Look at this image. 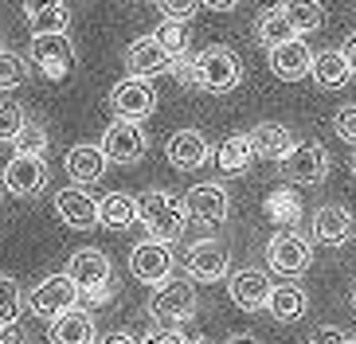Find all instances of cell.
I'll use <instances>...</instances> for the list:
<instances>
[{
  "instance_id": "cell-1",
  "label": "cell",
  "mask_w": 356,
  "mask_h": 344,
  "mask_svg": "<svg viewBox=\"0 0 356 344\" xmlns=\"http://www.w3.org/2000/svg\"><path fill=\"white\" fill-rule=\"evenodd\" d=\"M137 223L161 243H172L184 235L188 227V208H184V199L165 192V188H149L137 196Z\"/></svg>"
},
{
  "instance_id": "cell-2",
  "label": "cell",
  "mask_w": 356,
  "mask_h": 344,
  "mask_svg": "<svg viewBox=\"0 0 356 344\" xmlns=\"http://www.w3.org/2000/svg\"><path fill=\"white\" fill-rule=\"evenodd\" d=\"M200 309V297H196V281L192 278H168L157 286V293L149 297V313L157 321L168 325H180V321H192Z\"/></svg>"
},
{
  "instance_id": "cell-3",
  "label": "cell",
  "mask_w": 356,
  "mask_h": 344,
  "mask_svg": "<svg viewBox=\"0 0 356 344\" xmlns=\"http://www.w3.org/2000/svg\"><path fill=\"white\" fill-rule=\"evenodd\" d=\"M266 266L282 278H298L314 266V243L298 235V231H282V235H270L266 243Z\"/></svg>"
},
{
  "instance_id": "cell-4",
  "label": "cell",
  "mask_w": 356,
  "mask_h": 344,
  "mask_svg": "<svg viewBox=\"0 0 356 344\" xmlns=\"http://www.w3.org/2000/svg\"><path fill=\"white\" fill-rule=\"evenodd\" d=\"M79 286H74L67 274H51V278H43L32 293H28V309L43 321H55V317H63V313L79 309Z\"/></svg>"
},
{
  "instance_id": "cell-5",
  "label": "cell",
  "mask_w": 356,
  "mask_h": 344,
  "mask_svg": "<svg viewBox=\"0 0 356 344\" xmlns=\"http://www.w3.org/2000/svg\"><path fill=\"white\" fill-rule=\"evenodd\" d=\"M28 63H32L43 79H51V83L67 79V74L74 71V43H71V35H67V31L63 35H35L32 51H28Z\"/></svg>"
},
{
  "instance_id": "cell-6",
  "label": "cell",
  "mask_w": 356,
  "mask_h": 344,
  "mask_svg": "<svg viewBox=\"0 0 356 344\" xmlns=\"http://www.w3.org/2000/svg\"><path fill=\"white\" fill-rule=\"evenodd\" d=\"M200 63V86L211 94H227L243 83V63L231 47H208L196 55Z\"/></svg>"
},
{
  "instance_id": "cell-7",
  "label": "cell",
  "mask_w": 356,
  "mask_h": 344,
  "mask_svg": "<svg viewBox=\"0 0 356 344\" xmlns=\"http://www.w3.org/2000/svg\"><path fill=\"white\" fill-rule=\"evenodd\" d=\"M129 270H134L137 281H145V286H161V281H168L172 270H177V254H172L168 243L145 239L129 250Z\"/></svg>"
},
{
  "instance_id": "cell-8",
  "label": "cell",
  "mask_w": 356,
  "mask_h": 344,
  "mask_svg": "<svg viewBox=\"0 0 356 344\" xmlns=\"http://www.w3.org/2000/svg\"><path fill=\"white\" fill-rule=\"evenodd\" d=\"M231 274V254L223 243L216 239H200L188 247V254H184V278L192 281H223Z\"/></svg>"
},
{
  "instance_id": "cell-9",
  "label": "cell",
  "mask_w": 356,
  "mask_h": 344,
  "mask_svg": "<svg viewBox=\"0 0 356 344\" xmlns=\"http://www.w3.org/2000/svg\"><path fill=\"white\" fill-rule=\"evenodd\" d=\"M110 110L122 122H141L157 110V90L149 79H122V83L110 90Z\"/></svg>"
},
{
  "instance_id": "cell-10",
  "label": "cell",
  "mask_w": 356,
  "mask_h": 344,
  "mask_svg": "<svg viewBox=\"0 0 356 344\" xmlns=\"http://www.w3.org/2000/svg\"><path fill=\"white\" fill-rule=\"evenodd\" d=\"M184 208H188V219H196V223H204V227H220V223H227V215H231V196H227L223 184L204 180V184L188 188Z\"/></svg>"
},
{
  "instance_id": "cell-11",
  "label": "cell",
  "mask_w": 356,
  "mask_h": 344,
  "mask_svg": "<svg viewBox=\"0 0 356 344\" xmlns=\"http://www.w3.org/2000/svg\"><path fill=\"white\" fill-rule=\"evenodd\" d=\"M98 145H102L106 161H114V165H134V161L145 156L149 137H145V129H141L137 122H122V117H114V125L102 133Z\"/></svg>"
},
{
  "instance_id": "cell-12",
  "label": "cell",
  "mask_w": 356,
  "mask_h": 344,
  "mask_svg": "<svg viewBox=\"0 0 356 344\" xmlns=\"http://www.w3.org/2000/svg\"><path fill=\"white\" fill-rule=\"evenodd\" d=\"M67 278L79 286V293H90V290H106L114 286V266L98 247H83L74 250L71 262H67Z\"/></svg>"
},
{
  "instance_id": "cell-13",
  "label": "cell",
  "mask_w": 356,
  "mask_h": 344,
  "mask_svg": "<svg viewBox=\"0 0 356 344\" xmlns=\"http://www.w3.org/2000/svg\"><path fill=\"white\" fill-rule=\"evenodd\" d=\"M282 172L290 184H305L314 188L325 180V172H329V153H325L317 141H298V145L290 149V156L282 161Z\"/></svg>"
},
{
  "instance_id": "cell-14",
  "label": "cell",
  "mask_w": 356,
  "mask_h": 344,
  "mask_svg": "<svg viewBox=\"0 0 356 344\" xmlns=\"http://www.w3.org/2000/svg\"><path fill=\"white\" fill-rule=\"evenodd\" d=\"M270 293H274V286H270V274L266 270H235V274H227V297L239 305L243 313L266 309Z\"/></svg>"
},
{
  "instance_id": "cell-15",
  "label": "cell",
  "mask_w": 356,
  "mask_h": 344,
  "mask_svg": "<svg viewBox=\"0 0 356 344\" xmlns=\"http://www.w3.org/2000/svg\"><path fill=\"white\" fill-rule=\"evenodd\" d=\"M0 184L8 188L12 196H40L47 188V165L43 156H12L4 165V180Z\"/></svg>"
},
{
  "instance_id": "cell-16",
  "label": "cell",
  "mask_w": 356,
  "mask_h": 344,
  "mask_svg": "<svg viewBox=\"0 0 356 344\" xmlns=\"http://www.w3.org/2000/svg\"><path fill=\"white\" fill-rule=\"evenodd\" d=\"M126 71L134 79H153V74L172 71V55L157 43V35H141L126 47Z\"/></svg>"
},
{
  "instance_id": "cell-17",
  "label": "cell",
  "mask_w": 356,
  "mask_h": 344,
  "mask_svg": "<svg viewBox=\"0 0 356 344\" xmlns=\"http://www.w3.org/2000/svg\"><path fill=\"white\" fill-rule=\"evenodd\" d=\"M55 215L71 231H90L98 223V199L86 188H63L55 192Z\"/></svg>"
},
{
  "instance_id": "cell-18",
  "label": "cell",
  "mask_w": 356,
  "mask_h": 344,
  "mask_svg": "<svg viewBox=\"0 0 356 344\" xmlns=\"http://www.w3.org/2000/svg\"><path fill=\"white\" fill-rule=\"evenodd\" d=\"M168 165L180 168V172H192V168L200 165H208V156H211V145H208V137L200 133V129H177V133L168 137Z\"/></svg>"
},
{
  "instance_id": "cell-19",
  "label": "cell",
  "mask_w": 356,
  "mask_h": 344,
  "mask_svg": "<svg viewBox=\"0 0 356 344\" xmlns=\"http://www.w3.org/2000/svg\"><path fill=\"white\" fill-rule=\"evenodd\" d=\"M47 341L51 344H98V321L86 309H71L51 321Z\"/></svg>"
},
{
  "instance_id": "cell-20",
  "label": "cell",
  "mask_w": 356,
  "mask_h": 344,
  "mask_svg": "<svg viewBox=\"0 0 356 344\" xmlns=\"http://www.w3.org/2000/svg\"><path fill=\"white\" fill-rule=\"evenodd\" d=\"M270 71L286 83H298L314 71V51L305 47V40H290L282 47H270Z\"/></svg>"
},
{
  "instance_id": "cell-21",
  "label": "cell",
  "mask_w": 356,
  "mask_h": 344,
  "mask_svg": "<svg viewBox=\"0 0 356 344\" xmlns=\"http://www.w3.org/2000/svg\"><path fill=\"white\" fill-rule=\"evenodd\" d=\"M247 137H251L254 156H262V161H278V165H282L286 156H290V149L298 145L293 133L286 129V125H278V122H259Z\"/></svg>"
},
{
  "instance_id": "cell-22",
  "label": "cell",
  "mask_w": 356,
  "mask_h": 344,
  "mask_svg": "<svg viewBox=\"0 0 356 344\" xmlns=\"http://www.w3.org/2000/svg\"><path fill=\"white\" fill-rule=\"evenodd\" d=\"M106 153L102 145H74L71 153H67V177L74 180V188H90L98 184V180L106 177Z\"/></svg>"
},
{
  "instance_id": "cell-23",
  "label": "cell",
  "mask_w": 356,
  "mask_h": 344,
  "mask_svg": "<svg viewBox=\"0 0 356 344\" xmlns=\"http://www.w3.org/2000/svg\"><path fill=\"white\" fill-rule=\"evenodd\" d=\"M353 235V211L341 208V204H325L314 215V239L325 247H341V243Z\"/></svg>"
},
{
  "instance_id": "cell-24",
  "label": "cell",
  "mask_w": 356,
  "mask_h": 344,
  "mask_svg": "<svg viewBox=\"0 0 356 344\" xmlns=\"http://www.w3.org/2000/svg\"><path fill=\"white\" fill-rule=\"evenodd\" d=\"M305 309H309V297H305V290H302V286H293V281H286V286H274L270 302H266V313H270L274 321H282V325L302 321Z\"/></svg>"
},
{
  "instance_id": "cell-25",
  "label": "cell",
  "mask_w": 356,
  "mask_h": 344,
  "mask_svg": "<svg viewBox=\"0 0 356 344\" xmlns=\"http://www.w3.org/2000/svg\"><path fill=\"white\" fill-rule=\"evenodd\" d=\"M98 223L106 231H126L137 223V196L129 192H110L98 199Z\"/></svg>"
},
{
  "instance_id": "cell-26",
  "label": "cell",
  "mask_w": 356,
  "mask_h": 344,
  "mask_svg": "<svg viewBox=\"0 0 356 344\" xmlns=\"http://www.w3.org/2000/svg\"><path fill=\"white\" fill-rule=\"evenodd\" d=\"M251 161H254V149H251V137L247 133H231L227 141H220V149H216V165H220V172H227V177H243Z\"/></svg>"
},
{
  "instance_id": "cell-27",
  "label": "cell",
  "mask_w": 356,
  "mask_h": 344,
  "mask_svg": "<svg viewBox=\"0 0 356 344\" xmlns=\"http://www.w3.org/2000/svg\"><path fill=\"white\" fill-rule=\"evenodd\" d=\"M309 79H314L317 86H325V90H341V86L353 79V67L345 63L341 51H321V55H314V71H309Z\"/></svg>"
},
{
  "instance_id": "cell-28",
  "label": "cell",
  "mask_w": 356,
  "mask_h": 344,
  "mask_svg": "<svg viewBox=\"0 0 356 344\" xmlns=\"http://www.w3.org/2000/svg\"><path fill=\"white\" fill-rule=\"evenodd\" d=\"M262 208H266V215H270L282 231H293L298 223H302V199H298L293 188H274Z\"/></svg>"
},
{
  "instance_id": "cell-29",
  "label": "cell",
  "mask_w": 356,
  "mask_h": 344,
  "mask_svg": "<svg viewBox=\"0 0 356 344\" xmlns=\"http://www.w3.org/2000/svg\"><path fill=\"white\" fill-rule=\"evenodd\" d=\"M259 40L266 43V47H282V43L302 40V35H298L293 20L286 16V8H266V12L259 16Z\"/></svg>"
},
{
  "instance_id": "cell-30",
  "label": "cell",
  "mask_w": 356,
  "mask_h": 344,
  "mask_svg": "<svg viewBox=\"0 0 356 344\" xmlns=\"http://www.w3.org/2000/svg\"><path fill=\"white\" fill-rule=\"evenodd\" d=\"M282 8H286V16L293 20L298 35H302V31H317V28L325 24V8H321V0H286Z\"/></svg>"
},
{
  "instance_id": "cell-31",
  "label": "cell",
  "mask_w": 356,
  "mask_h": 344,
  "mask_svg": "<svg viewBox=\"0 0 356 344\" xmlns=\"http://www.w3.org/2000/svg\"><path fill=\"white\" fill-rule=\"evenodd\" d=\"M20 313H24L20 286H16V278L0 274V329H12V325H20Z\"/></svg>"
},
{
  "instance_id": "cell-32",
  "label": "cell",
  "mask_w": 356,
  "mask_h": 344,
  "mask_svg": "<svg viewBox=\"0 0 356 344\" xmlns=\"http://www.w3.org/2000/svg\"><path fill=\"white\" fill-rule=\"evenodd\" d=\"M12 149H16V156H43V149H47V129L40 122H24V129L16 133Z\"/></svg>"
},
{
  "instance_id": "cell-33",
  "label": "cell",
  "mask_w": 356,
  "mask_h": 344,
  "mask_svg": "<svg viewBox=\"0 0 356 344\" xmlns=\"http://www.w3.org/2000/svg\"><path fill=\"white\" fill-rule=\"evenodd\" d=\"M153 35H157V43L165 47L168 55H172V59H180V55L188 51V35H184V24H177V20H165L157 31H153Z\"/></svg>"
},
{
  "instance_id": "cell-34",
  "label": "cell",
  "mask_w": 356,
  "mask_h": 344,
  "mask_svg": "<svg viewBox=\"0 0 356 344\" xmlns=\"http://www.w3.org/2000/svg\"><path fill=\"white\" fill-rule=\"evenodd\" d=\"M28 79V63L12 51H0V90H12Z\"/></svg>"
},
{
  "instance_id": "cell-35",
  "label": "cell",
  "mask_w": 356,
  "mask_h": 344,
  "mask_svg": "<svg viewBox=\"0 0 356 344\" xmlns=\"http://www.w3.org/2000/svg\"><path fill=\"white\" fill-rule=\"evenodd\" d=\"M24 129V106L16 102H0V141H16V133Z\"/></svg>"
},
{
  "instance_id": "cell-36",
  "label": "cell",
  "mask_w": 356,
  "mask_h": 344,
  "mask_svg": "<svg viewBox=\"0 0 356 344\" xmlns=\"http://www.w3.org/2000/svg\"><path fill=\"white\" fill-rule=\"evenodd\" d=\"M172 79H177L180 86H188V90H204L200 86V63H196V55H180V59H172Z\"/></svg>"
},
{
  "instance_id": "cell-37",
  "label": "cell",
  "mask_w": 356,
  "mask_h": 344,
  "mask_svg": "<svg viewBox=\"0 0 356 344\" xmlns=\"http://www.w3.org/2000/svg\"><path fill=\"white\" fill-rule=\"evenodd\" d=\"M67 8H55V12H43V16H35V20H28L32 24V35H63L67 31Z\"/></svg>"
},
{
  "instance_id": "cell-38",
  "label": "cell",
  "mask_w": 356,
  "mask_h": 344,
  "mask_svg": "<svg viewBox=\"0 0 356 344\" xmlns=\"http://www.w3.org/2000/svg\"><path fill=\"white\" fill-rule=\"evenodd\" d=\"M333 129L341 141H348V145H356V106H341L333 114Z\"/></svg>"
},
{
  "instance_id": "cell-39",
  "label": "cell",
  "mask_w": 356,
  "mask_h": 344,
  "mask_svg": "<svg viewBox=\"0 0 356 344\" xmlns=\"http://www.w3.org/2000/svg\"><path fill=\"white\" fill-rule=\"evenodd\" d=\"M157 4H161V12H165L168 20L184 24L188 16H196V8L204 4V0H157Z\"/></svg>"
},
{
  "instance_id": "cell-40",
  "label": "cell",
  "mask_w": 356,
  "mask_h": 344,
  "mask_svg": "<svg viewBox=\"0 0 356 344\" xmlns=\"http://www.w3.org/2000/svg\"><path fill=\"white\" fill-rule=\"evenodd\" d=\"M309 344H353V336H348L345 329H341V325H321Z\"/></svg>"
},
{
  "instance_id": "cell-41",
  "label": "cell",
  "mask_w": 356,
  "mask_h": 344,
  "mask_svg": "<svg viewBox=\"0 0 356 344\" xmlns=\"http://www.w3.org/2000/svg\"><path fill=\"white\" fill-rule=\"evenodd\" d=\"M55 8H63V0H24V16L28 20H35L43 12H55Z\"/></svg>"
},
{
  "instance_id": "cell-42",
  "label": "cell",
  "mask_w": 356,
  "mask_h": 344,
  "mask_svg": "<svg viewBox=\"0 0 356 344\" xmlns=\"http://www.w3.org/2000/svg\"><path fill=\"white\" fill-rule=\"evenodd\" d=\"M141 344H192L184 333H177V329H165V333H153L149 341H141Z\"/></svg>"
},
{
  "instance_id": "cell-43",
  "label": "cell",
  "mask_w": 356,
  "mask_h": 344,
  "mask_svg": "<svg viewBox=\"0 0 356 344\" xmlns=\"http://www.w3.org/2000/svg\"><path fill=\"white\" fill-rule=\"evenodd\" d=\"M114 297V286H106V290H90V293H83L79 302H86V305H106Z\"/></svg>"
},
{
  "instance_id": "cell-44",
  "label": "cell",
  "mask_w": 356,
  "mask_h": 344,
  "mask_svg": "<svg viewBox=\"0 0 356 344\" xmlns=\"http://www.w3.org/2000/svg\"><path fill=\"white\" fill-rule=\"evenodd\" d=\"M341 55H345V63L353 67V74H356V31L345 40V47H341Z\"/></svg>"
},
{
  "instance_id": "cell-45",
  "label": "cell",
  "mask_w": 356,
  "mask_h": 344,
  "mask_svg": "<svg viewBox=\"0 0 356 344\" xmlns=\"http://www.w3.org/2000/svg\"><path fill=\"white\" fill-rule=\"evenodd\" d=\"M0 344H24V333L12 325V329H0Z\"/></svg>"
},
{
  "instance_id": "cell-46",
  "label": "cell",
  "mask_w": 356,
  "mask_h": 344,
  "mask_svg": "<svg viewBox=\"0 0 356 344\" xmlns=\"http://www.w3.org/2000/svg\"><path fill=\"white\" fill-rule=\"evenodd\" d=\"M98 344H141V341H137L134 333H110L106 341H98Z\"/></svg>"
},
{
  "instance_id": "cell-47",
  "label": "cell",
  "mask_w": 356,
  "mask_h": 344,
  "mask_svg": "<svg viewBox=\"0 0 356 344\" xmlns=\"http://www.w3.org/2000/svg\"><path fill=\"white\" fill-rule=\"evenodd\" d=\"M204 4H208V8H216V12H231L239 0H204Z\"/></svg>"
},
{
  "instance_id": "cell-48",
  "label": "cell",
  "mask_w": 356,
  "mask_h": 344,
  "mask_svg": "<svg viewBox=\"0 0 356 344\" xmlns=\"http://www.w3.org/2000/svg\"><path fill=\"white\" fill-rule=\"evenodd\" d=\"M227 344H262V341H259V336H247V333H243V336H231Z\"/></svg>"
},
{
  "instance_id": "cell-49",
  "label": "cell",
  "mask_w": 356,
  "mask_h": 344,
  "mask_svg": "<svg viewBox=\"0 0 356 344\" xmlns=\"http://www.w3.org/2000/svg\"><path fill=\"white\" fill-rule=\"evenodd\" d=\"M0 204H4V184H0Z\"/></svg>"
},
{
  "instance_id": "cell-50",
  "label": "cell",
  "mask_w": 356,
  "mask_h": 344,
  "mask_svg": "<svg viewBox=\"0 0 356 344\" xmlns=\"http://www.w3.org/2000/svg\"><path fill=\"white\" fill-rule=\"evenodd\" d=\"M353 177H356V156H353Z\"/></svg>"
},
{
  "instance_id": "cell-51",
  "label": "cell",
  "mask_w": 356,
  "mask_h": 344,
  "mask_svg": "<svg viewBox=\"0 0 356 344\" xmlns=\"http://www.w3.org/2000/svg\"><path fill=\"white\" fill-rule=\"evenodd\" d=\"M353 309H356V290H353Z\"/></svg>"
},
{
  "instance_id": "cell-52",
  "label": "cell",
  "mask_w": 356,
  "mask_h": 344,
  "mask_svg": "<svg viewBox=\"0 0 356 344\" xmlns=\"http://www.w3.org/2000/svg\"><path fill=\"white\" fill-rule=\"evenodd\" d=\"M192 344H204V341H192Z\"/></svg>"
},
{
  "instance_id": "cell-53",
  "label": "cell",
  "mask_w": 356,
  "mask_h": 344,
  "mask_svg": "<svg viewBox=\"0 0 356 344\" xmlns=\"http://www.w3.org/2000/svg\"><path fill=\"white\" fill-rule=\"evenodd\" d=\"M353 344H356V341H353Z\"/></svg>"
}]
</instances>
